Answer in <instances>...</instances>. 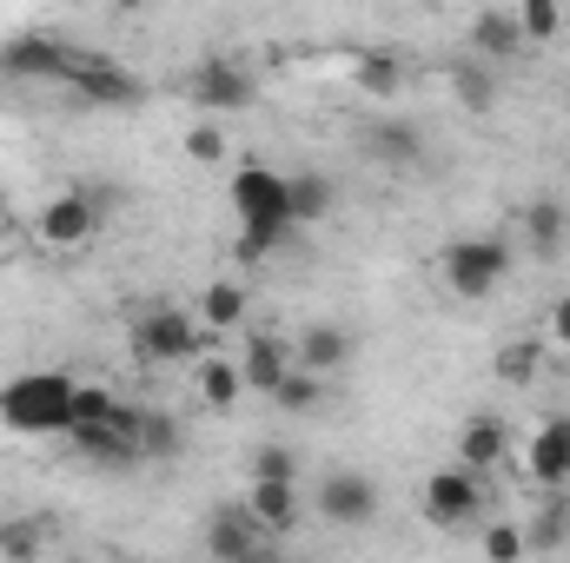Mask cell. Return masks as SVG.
<instances>
[{
	"label": "cell",
	"mask_w": 570,
	"mask_h": 563,
	"mask_svg": "<svg viewBox=\"0 0 570 563\" xmlns=\"http://www.w3.org/2000/svg\"><path fill=\"white\" fill-rule=\"evenodd\" d=\"M127 345L140 365H193V358H206V318H186L179 305H153L134 318Z\"/></svg>",
	"instance_id": "cell-1"
},
{
	"label": "cell",
	"mask_w": 570,
	"mask_h": 563,
	"mask_svg": "<svg viewBox=\"0 0 570 563\" xmlns=\"http://www.w3.org/2000/svg\"><path fill=\"white\" fill-rule=\"evenodd\" d=\"M0 418L13 424V431H67V418H73V378L33 372V378L7 385L0 392Z\"/></svg>",
	"instance_id": "cell-2"
},
{
	"label": "cell",
	"mask_w": 570,
	"mask_h": 563,
	"mask_svg": "<svg viewBox=\"0 0 570 563\" xmlns=\"http://www.w3.org/2000/svg\"><path fill=\"white\" fill-rule=\"evenodd\" d=\"M504 273H511V246L491 239V233H471V239H451V246H444V285H451L458 298L498 292Z\"/></svg>",
	"instance_id": "cell-3"
},
{
	"label": "cell",
	"mask_w": 570,
	"mask_h": 563,
	"mask_svg": "<svg viewBox=\"0 0 570 563\" xmlns=\"http://www.w3.org/2000/svg\"><path fill=\"white\" fill-rule=\"evenodd\" d=\"M100 206H107L100 186H67V192H53V199L40 206V246L80 253V246L100 233Z\"/></svg>",
	"instance_id": "cell-4"
},
{
	"label": "cell",
	"mask_w": 570,
	"mask_h": 563,
	"mask_svg": "<svg viewBox=\"0 0 570 563\" xmlns=\"http://www.w3.org/2000/svg\"><path fill=\"white\" fill-rule=\"evenodd\" d=\"M67 87L87 100V107H140V73H127V67H114V60H100V53H87V47H73V60H67Z\"/></svg>",
	"instance_id": "cell-5"
},
{
	"label": "cell",
	"mask_w": 570,
	"mask_h": 563,
	"mask_svg": "<svg viewBox=\"0 0 570 563\" xmlns=\"http://www.w3.org/2000/svg\"><path fill=\"white\" fill-rule=\"evenodd\" d=\"M186 100L199 107V113H239V107H253L259 100V87H253V73L239 67V60H206V67H193V80H186Z\"/></svg>",
	"instance_id": "cell-6"
},
{
	"label": "cell",
	"mask_w": 570,
	"mask_h": 563,
	"mask_svg": "<svg viewBox=\"0 0 570 563\" xmlns=\"http://www.w3.org/2000/svg\"><path fill=\"white\" fill-rule=\"evenodd\" d=\"M67 60H73V47L60 40V33H13L7 47H0V73H13V80H60L67 87Z\"/></svg>",
	"instance_id": "cell-7"
},
{
	"label": "cell",
	"mask_w": 570,
	"mask_h": 563,
	"mask_svg": "<svg viewBox=\"0 0 570 563\" xmlns=\"http://www.w3.org/2000/svg\"><path fill=\"white\" fill-rule=\"evenodd\" d=\"M478 511H484V477H478V471L451 464V471H431L425 477V517L431 524L458 531V524H471Z\"/></svg>",
	"instance_id": "cell-8"
},
{
	"label": "cell",
	"mask_w": 570,
	"mask_h": 563,
	"mask_svg": "<svg viewBox=\"0 0 570 563\" xmlns=\"http://www.w3.org/2000/svg\"><path fill=\"white\" fill-rule=\"evenodd\" d=\"M318 517L338 524V531H365V524L379 517V484H372L365 471H332V477L318 484Z\"/></svg>",
	"instance_id": "cell-9"
},
{
	"label": "cell",
	"mask_w": 570,
	"mask_h": 563,
	"mask_svg": "<svg viewBox=\"0 0 570 563\" xmlns=\"http://www.w3.org/2000/svg\"><path fill=\"white\" fill-rule=\"evenodd\" d=\"M206 551L226 563H246V557H266L273 551V531L246 511V504H219L213 517H206Z\"/></svg>",
	"instance_id": "cell-10"
},
{
	"label": "cell",
	"mask_w": 570,
	"mask_h": 563,
	"mask_svg": "<svg viewBox=\"0 0 570 563\" xmlns=\"http://www.w3.org/2000/svg\"><path fill=\"white\" fill-rule=\"evenodd\" d=\"M233 213H239V219H285V226H292L285 172H273V166H239V172H233Z\"/></svg>",
	"instance_id": "cell-11"
},
{
	"label": "cell",
	"mask_w": 570,
	"mask_h": 563,
	"mask_svg": "<svg viewBox=\"0 0 570 563\" xmlns=\"http://www.w3.org/2000/svg\"><path fill=\"white\" fill-rule=\"evenodd\" d=\"M246 511L273 531V537H292L298 517H305V497H298V477H253L246 491Z\"/></svg>",
	"instance_id": "cell-12"
},
{
	"label": "cell",
	"mask_w": 570,
	"mask_h": 563,
	"mask_svg": "<svg viewBox=\"0 0 570 563\" xmlns=\"http://www.w3.org/2000/svg\"><path fill=\"white\" fill-rule=\"evenodd\" d=\"M518 239H524V253H538V259H558L570 246V213H564V199H531L524 213H518Z\"/></svg>",
	"instance_id": "cell-13"
},
{
	"label": "cell",
	"mask_w": 570,
	"mask_h": 563,
	"mask_svg": "<svg viewBox=\"0 0 570 563\" xmlns=\"http://www.w3.org/2000/svg\"><path fill=\"white\" fill-rule=\"evenodd\" d=\"M524 471L538 477V484H570V412L564 418H544L538 424V437L524 444Z\"/></svg>",
	"instance_id": "cell-14"
},
{
	"label": "cell",
	"mask_w": 570,
	"mask_h": 563,
	"mask_svg": "<svg viewBox=\"0 0 570 563\" xmlns=\"http://www.w3.org/2000/svg\"><path fill=\"white\" fill-rule=\"evenodd\" d=\"M511 457V431H504V418H471L464 431H458V464L464 471H498Z\"/></svg>",
	"instance_id": "cell-15"
},
{
	"label": "cell",
	"mask_w": 570,
	"mask_h": 563,
	"mask_svg": "<svg viewBox=\"0 0 570 563\" xmlns=\"http://www.w3.org/2000/svg\"><path fill=\"white\" fill-rule=\"evenodd\" d=\"M292 358L332 378V372H345V365H352V332H338V325H305V332L292 338Z\"/></svg>",
	"instance_id": "cell-16"
},
{
	"label": "cell",
	"mask_w": 570,
	"mask_h": 563,
	"mask_svg": "<svg viewBox=\"0 0 570 563\" xmlns=\"http://www.w3.org/2000/svg\"><path fill=\"white\" fill-rule=\"evenodd\" d=\"M285 206H292V226H318V219H332L338 186H332L325 172H292V179H285Z\"/></svg>",
	"instance_id": "cell-17"
},
{
	"label": "cell",
	"mask_w": 570,
	"mask_h": 563,
	"mask_svg": "<svg viewBox=\"0 0 570 563\" xmlns=\"http://www.w3.org/2000/svg\"><path fill=\"white\" fill-rule=\"evenodd\" d=\"M285 365H292V345L285 338H246V352H239V372H246V392H266L273 398V385L285 378Z\"/></svg>",
	"instance_id": "cell-18"
},
{
	"label": "cell",
	"mask_w": 570,
	"mask_h": 563,
	"mask_svg": "<svg viewBox=\"0 0 570 563\" xmlns=\"http://www.w3.org/2000/svg\"><path fill=\"white\" fill-rule=\"evenodd\" d=\"M199 405L206 412H233L239 398H246V372H239V358H199Z\"/></svg>",
	"instance_id": "cell-19"
},
{
	"label": "cell",
	"mask_w": 570,
	"mask_h": 563,
	"mask_svg": "<svg viewBox=\"0 0 570 563\" xmlns=\"http://www.w3.org/2000/svg\"><path fill=\"white\" fill-rule=\"evenodd\" d=\"M518 47H524L518 13H478V20H471V53H478V60H491V67H498V60H511Z\"/></svg>",
	"instance_id": "cell-20"
},
{
	"label": "cell",
	"mask_w": 570,
	"mask_h": 563,
	"mask_svg": "<svg viewBox=\"0 0 570 563\" xmlns=\"http://www.w3.org/2000/svg\"><path fill=\"white\" fill-rule=\"evenodd\" d=\"M273 405L298 412V418H305V412H318V405H325V372H312V365H298V358H292V365H285V378L273 385Z\"/></svg>",
	"instance_id": "cell-21"
},
{
	"label": "cell",
	"mask_w": 570,
	"mask_h": 563,
	"mask_svg": "<svg viewBox=\"0 0 570 563\" xmlns=\"http://www.w3.org/2000/svg\"><path fill=\"white\" fill-rule=\"evenodd\" d=\"M186 451V431H179V418L173 412H153V405H140V457L146 464H166V457H179Z\"/></svg>",
	"instance_id": "cell-22"
},
{
	"label": "cell",
	"mask_w": 570,
	"mask_h": 563,
	"mask_svg": "<svg viewBox=\"0 0 570 563\" xmlns=\"http://www.w3.org/2000/svg\"><path fill=\"white\" fill-rule=\"evenodd\" d=\"M199 318H206V332H233V325H246V285L219 279L199 292Z\"/></svg>",
	"instance_id": "cell-23"
},
{
	"label": "cell",
	"mask_w": 570,
	"mask_h": 563,
	"mask_svg": "<svg viewBox=\"0 0 570 563\" xmlns=\"http://www.w3.org/2000/svg\"><path fill=\"white\" fill-rule=\"evenodd\" d=\"M365 140H372L379 159H392V166H419V159H425V134H419L412 120H385V127H372Z\"/></svg>",
	"instance_id": "cell-24"
},
{
	"label": "cell",
	"mask_w": 570,
	"mask_h": 563,
	"mask_svg": "<svg viewBox=\"0 0 570 563\" xmlns=\"http://www.w3.org/2000/svg\"><path fill=\"white\" fill-rule=\"evenodd\" d=\"M538 372H544V345H538V338H511V345L498 352V385L524 392V385H538Z\"/></svg>",
	"instance_id": "cell-25"
},
{
	"label": "cell",
	"mask_w": 570,
	"mask_h": 563,
	"mask_svg": "<svg viewBox=\"0 0 570 563\" xmlns=\"http://www.w3.org/2000/svg\"><path fill=\"white\" fill-rule=\"evenodd\" d=\"M292 233H298V226H285V219H239V259H246V266L273 259Z\"/></svg>",
	"instance_id": "cell-26"
},
{
	"label": "cell",
	"mask_w": 570,
	"mask_h": 563,
	"mask_svg": "<svg viewBox=\"0 0 570 563\" xmlns=\"http://www.w3.org/2000/svg\"><path fill=\"white\" fill-rule=\"evenodd\" d=\"M352 80H358V93H372V100H392V93L405 87V67H399L392 53H365V60L352 67Z\"/></svg>",
	"instance_id": "cell-27"
},
{
	"label": "cell",
	"mask_w": 570,
	"mask_h": 563,
	"mask_svg": "<svg viewBox=\"0 0 570 563\" xmlns=\"http://www.w3.org/2000/svg\"><path fill=\"white\" fill-rule=\"evenodd\" d=\"M458 100H464L471 113H491V107H498V73H491V60L458 67Z\"/></svg>",
	"instance_id": "cell-28"
},
{
	"label": "cell",
	"mask_w": 570,
	"mask_h": 563,
	"mask_svg": "<svg viewBox=\"0 0 570 563\" xmlns=\"http://www.w3.org/2000/svg\"><path fill=\"white\" fill-rule=\"evenodd\" d=\"M226 152H233V146H226V127H219L213 113L186 134V159H193V166H226Z\"/></svg>",
	"instance_id": "cell-29"
},
{
	"label": "cell",
	"mask_w": 570,
	"mask_h": 563,
	"mask_svg": "<svg viewBox=\"0 0 570 563\" xmlns=\"http://www.w3.org/2000/svg\"><path fill=\"white\" fill-rule=\"evenodd\" d=\"M518 27H524V40H558L564 33V7L558 0H518Z\"/></svg>",
	"instance_id": "cell-30"
},
{
	"label": "cell",
	"mask_w": 570,
	"mask_h": 563,
	"mask_svg": "<svg viewBox=\"0 0 570 563\" xmlns=\"http://www.w3.org/2000/svg\"><path fill=\"white\" fill-rule=\"evenodd\" d=\"M114 405H120V398H114L107 385H73V418H67V424H94V418H114Z\"/></svg>",
	"instance_id": "cell-31"
},
{
	"label": "cell",
	"mask_w": 570,
	"mask_h": 563,
	"mask_svg": "<svg viewBox=\"0 0 570 563\" xmlns=\"http://www.w3.org/2000/svg\"><path fill=\"white\" fill-rule=\"evenodd\" d=\"M253 477H298V457L279 451V444H259L253 451Z\"/></svg>",
	"instance_id": "cell-32"
},
{
	"label": "cell",
	"mask_w": 570,
	"mask_h": 563,
	"mask_svg": "<svg viewBox=\"0 0 570 563\" xmlns=\"http://www.w3.org/2000/svg\"><path fill=\"white\" fill-rule=\"evenodd\" d=\"M0 557H40V531L33 524H0Z\"/></svg>",
	"instance_id": "cell-33"
},
{
	"label": "cell",
	"mask_w": 570,
	"mask_h": 563,
	"mask_svg": "<svg viewBox=\"0 0 570 563\" xmlns=\"http://www.w3.org/2000/svg\"><path fill=\"white\" fill-rule=\"evenodd\" d=\"M484 551H491V557H524V531L491 524V531H484Z\"/></svg>",
	"instance_id": "cell-34"
},
{
	"label": "cell",
	"mask_w": 570,
	"mask_h": 563,
	"mask_svg": "<svg viewBox=\"0 0 570 563\" xmlns=\"http://www.w3.org/2000/svg\"><path fill=\"white\" fill-rule=\"evenodd\" d=\"M551 345L570 352V292H564V298H551Z\"/></svg>",
	"instance_id": "cell-35"
},
{
	"label": "cell",
	"mask_w": 570,
	"mask_h": 563,
	"mask_svg": "<svg viewBox=\"0 0 570 563\" xmlns=\"http://www.w3.org/2000/svg\"><path fill=\"white\" fill-rule=\"evenodd\" d=\"M120 7H140V0H120Z\"/></svg>",
	"instance_id": "cell-36"
}]
</instances>
